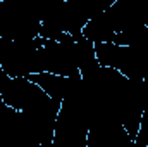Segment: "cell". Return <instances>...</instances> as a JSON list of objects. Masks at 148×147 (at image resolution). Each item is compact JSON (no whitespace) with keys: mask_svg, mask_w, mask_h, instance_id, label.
I'll use <instances>...</instances> for the list:
<instances>
[{"mask_svg":"<svg viewBox=\"0 0 148 147\" xmlns=\"http://www.w3.org/2000/svg\"><path fill=\"white\" fill-rule=\"evenodd\" d=\"M145 80H147V81H148V76H147V78H145Z\"/></svg>","mask_w":148,"mask_h":147,"instance_id":"8992f818","label":"cell"},{"mask_svg":"<svg viewBox=\"0 0 148 147\" xmlns=\"http://www.w3.org/2000/svg\"><path fill=\"white\" fill-rule=\"evenodd\" d=\"M0 97L9 107L19 112L33 109L38 104L50 99L29 78H10L2 69H0Z\"/></svg>","mask_w":148,"mask_h":147,"instance_id":"277c9868","label":"cell"},{"mask_svg":"<svg viewBox=\"0 0 148 147\" xmlns=\"http://www.w3.org/2000/svg\"><path fill=\"white\" fill-rule=\"evenodd\" d=\"M41 45V37L35 40H0V69L10 78L38 74Z\"/></svg>","mask_w":148,"mask_h":147,"instance_id":"7a4b0ae2","label":"cell"},{"mask_svg":"<svg viewBox=\"0 0 148 147\" xmlns=\"http://www.w3.org/2000/svg\"><path fill=\"white\" fill-rule=\"evenodd\" d=\"M40 28V0H0V40H35Z\"/></svg>","mask_w":148,"mask_h":147,"instance_id":"6da1fadb","label":"cell"},{"mask_svg":"<svg viewBox=\"0 0 148 147\" xmlns=\"http://www.w3.org/2000/svg\"><path fill=\"white\" fill-rule=\"evenodd\" d=\"M40 73L66 78L79 74L77 37L64 35L59 40H43L40 49Z\"/></svg>","mask_w":148,"mask_h":147,"instance_id":"3957f363","label":"cell"},{"mask_svg":"<svg viewBox=\"0 0 148 147\" xmlns=\"http://www.w3.org/2000/svg\"><path fill=\"white\" fill-rule=\"evenodd\" d=\"M29 80L33 83H36L52 101H57V102L62 104V101L67 99L73 94L76 85L79 83L81 74L66 78V76H57V74L52 73H38V74H31Z\"/></svg>","mask_w":148,"mask_h":147,"instance_id":"5b68a950","label":"cell"}]
</instances>
